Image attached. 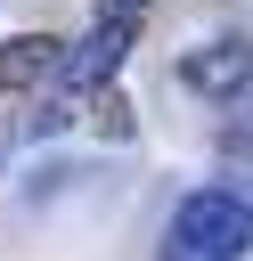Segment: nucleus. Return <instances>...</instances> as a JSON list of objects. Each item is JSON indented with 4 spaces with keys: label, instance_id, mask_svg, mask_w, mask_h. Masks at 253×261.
I'll return each instance as SVG.
<instances>
[{
    "label": "nucleus",
    "instance_id": "4",
    "mask_svg": "<svg viewBox=\"0 0 253 261\" xmlns=\"http://www.w3.org/2000/svg\"><path fill=\"white\" fill-rule=\"evenodd\" d=\"M57 65H65V41H49V33H16V41H0V90L57 82Z\"/></svg>",
    "mask_w": 253,
    "mask_h": 261
},
{
    "label": "nucleus",
    "instance_id": "5",
    "mask_svg": "<svg viewBox=\"0 0 253 261\" xmlns=\"http://www.w3.org/2000/svg\"><path fill=\"white\" fill-rule=\"evenodd\" d=\"M65 106H73V98H41V106L24 114V139H57V130H65Z\"/></svg>",
    "mask_w": 253,
    "mask_h": 261
},
{
    "label": "nucleus",
    "instance_id": "2",
    "mask_svg": "<svg viewBox=\"0 0 253 261\" xmlns=\"http://www.w3.org/2000/svg\"><path fill=\"white\" fill-rule=\"evenodd\" d=\"M131 33L139 24H114V16H98L73 49H65V65H57V98H82V90H98V82H114V65L131 57Z\"/></svg>",
    "mask_w": 253,
    "mask_h": 261
},
{
    "label": "nucleus",
    "instance_id": "6",
    "mask_svg": "<svg viewBox=\"0 0 253 261\" xmlns=\"http://www.w3.org/2000/svg\"><path fill=\"white\" fill-rule=\"evenodd\" d=\"M147 8H155V0H98V16H114V24H139Z\"/></svg>",
    "mask_w": 253,
    "mask_h": 261
},
{
    "label": "nucleus",
    "instance_id": "1",
    "mask_svg": "<svg viewBox=\"0 0 253 261\" xmlns=\"http://www.w3.org/2000/svg\"><path fill=\"white\" fill-rule=\"evenodd\" d=\"M253 253V196L188 188L163 220V261H245Z\"/></svg>",
    "mask_w": 253,
    "mask_h": 261
},
{
    "label": "nucleus",
    "instance_id": "3",
    "mask_svg": "<svg viewBox=\"0 0 253 261\" xmlns=\"http://www.w3.org/2000/svg\"><path fill=\"white\" fill-rule=\"evenodd\" d=\"M245 73H253V41H245V33H220V41H204L196 57H180V82H188L196 98H237Z\"/></svg>",
    "mask_w": 253,
    "mask_h": 261
}]
</instances>
